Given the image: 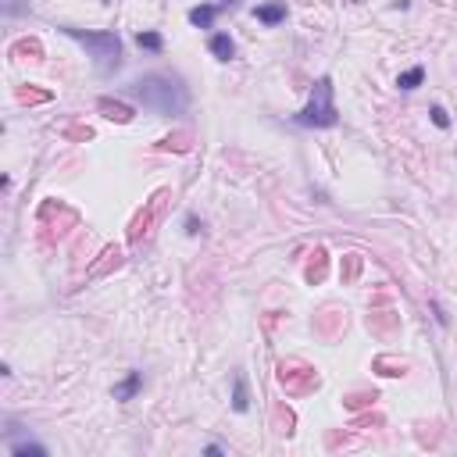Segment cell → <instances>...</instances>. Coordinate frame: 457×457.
Masks as SVG:
<instances>
[{"instance_id":"ffe728a7","label":"cell","mask_w":457,"mask_h":457,"mask_svg":"<svg viewBox=\"0 0 457 457\" xmlns=\"http://www.w3.org/2000/svg\"><path fill=\"white\" fill-rule=\"evenodd\" d=\"M18 11H26L22 4H18V0H4V14L11 18V14H18Z\"/></svg>"},{"instance_id":"ba28073f","label":"cell","mask_w":457,"mask_h":457,"mask_svg":"<svg viewBox=\"0 0 457 457\" xmlns=\"http://www.w3.org/2000/svg\"><path fill=\"white\" fill-rule=\"evenodd\" d=\"M8 454L11 457H47V447L36 440H14V436H8Z\"/></svg>"},{"instance_id":"44dd1931","label":"cell","mask_w":457,"mask_h":457,"mask_svg":"<svg viewBox=\"0 0 457 457\" xmlns=\"http://www.w3.org/2000/svg\"><path fill=\"white\" fill-rule=\"evenodd\" d=\"M204 454H207V457H218V454H225V447H218V443H207V447H204Z\"/></svg>"},{"instance_id":"8fae6325","label":"cell","mask_w":457,"mask_h":457,"mask_svg":"<svg viewBox=\"0 0 457 457\" xmlns=\"http://www.w3.org/2000/svg\"><path fill=\"white\" fill-rule=\"evenodd\" d=\"M207 47H211V54H215L218 61H233V57H236V43H233V36H228V32H215Z\"/></svg>"},{"instance_id":"277c9868","label":"cell","mask_w":457,"mask_h":457,"mask_svg":"<svg viewBox=\"0 0 457 457\" xmlns=\"http://www.w3.org/2000/svg\"><path fill=\"white\" fill-rule=\"evenodd\" d=\"M279 382L286 393H293V397H300V393H311V389H318V371L315 368H304L297 361H282L279 364Z\"/></svg>"},{"instance_id":"5b68a950","label":"cell","mask_w":457,"mask_h":457,"mask_svg":"<svg viewBox=\"0 0 457 457\" xmlns=\"http://www.w3.org/2000/svg\"><path fill=\"white\" fill-rule=\"evenodd\" d=\"M164 200H168V190H161V193H154V200L147 204V207H143V211L136 215V222L129 225V240L133 243H139L143 236H147L150 233V225L157 222V215H161V207H164Z\"/></svg>"},{"instance_id":"2e32d148","label":"cell","mask_w":457,"mask_h":457,"mask_svg":"<svg viewBox=\"0 0 457 457\" xmlns=\"http://www.w3.org/2000/svg\"><path fill=\"white\" fill-rule=\"evenodd\" d=\"M322 275H325V254L318 251V254H315V261H311V268H307V279H311V282H318Z\"/></svg>"},{"instance_id":"7a4b0ae2","label":"cell","mask_w":457,"mask_h":457,"mask_svg":"<svg viewBox=\"0 0 457 457\" xmlns=\"http://www.w3.org/2000/svg\"><path fill=\"white\" fill-rule=\"evenodd\" d=\"M300 129H336L340 126V111H336V97H332V79L322 75L311 86V100L304 104V111L293 115Z\"/></svg>"},{"instance_id":"30bf717a","label":"cell","mask_w":457,"mask_h":457,"mask_svg":"<svg viewBox=\"0 0 457 457\" xmlns=\"http://www.w3.org/2000/svg\"><path fill=\"white\" fill-rule=\"evenodd\" d=\"M139 389H143V371H129V376L115 386V400L126 404V400H133V397H136Z\"/></svg>"},{"instance_id":"7402d4cb","label":"cell","mask_w":457,"mask_h":457,"mask_svg":"<svg viewBox=\"0 0 457 457\" xmlns=\"http://www.w3.org/2000/svg\"><path fill=\"white\" fill-rule=\"evenodd\" d=\"M240 8V0H222V11H236Z\"/></svg>"},{"instance_id":"5bb4252c","label":"cell","mask_w":457,"mask_h":457,"mask_svg":"<svg viewBox=\"0 0 457 457\" xmlns=\"http://www.w3.org/2000/svg\"><path fill=\"white\" fill-rule=\"evenodd\" d=\"M136 47L139 50H154V54H161L164 50V39H161V32H136Z\"/></svg>"},{"instance_id":"ac0fdd59","label":"cell","mask_w":457,"mask_h":457,"mask_svg":"<svg viewBox=\"0 0 457 457\" xmlns=\"http://www.w3.org/2000/svg\"><path fill=\"white\" fill-rule=\"evenodd\" d=\"M186 233H190V236H200V233H204V225L197 222V215H190V218H186Z\"/></svg>"},{"instance_id":"4fadbf2b","label":"cell","mask_w":457,"mask_h":457,"mask_svg":"<svg viewBox=\"0 0 457 457\" xmlns=\"http://www.w3.org/2000/svg\"><path fill=\"white\" fill-rule=\"evenodd\" d=\"M246 407H251V397H246V379L236 376V386H233V411H236V414H246Z\"/></svg>"},{"instance_id":"52a82bcc","label":"cell","mask_w":457,"mask_h":457,"mask_svg":"<svg viewBox=\"0 0 457 457\" xmlns=\"http://www.w3.org/2000/svg\"><path fill=\"white\" fill-rule=\"evenodd\" d=\"M286 0H272V4H257L254 8V18L261 26H268V29H275V26H282L286 22Z\"/></svg>"},{"instance_id":"3957f363","label":"cell","mask_w":457,"mask_h":457,"mask_svg":"<svg viewBox=\"0 0 457 457\" xmlns=\"http://www.w3.org/2000/svg\"><path fill=\"white\" fill-rule=\"evenodd\" d=\"M61 32L86 47L104 75L118 72V65H121V39H118V32H90V29H75V26H61Z\"/></svg>"},{"instance_id":"8992f818","label":"cell","mask_w":457,"mask_h":457,"mask_svg":"<svg viewBox=\"0 0 457 457\" xmlns=\"http://www.w3.org/2000/svg\"><path fill=\"white\" fill-rule=\"evenodd\" d=\"M97 111H100L104 118L118 121V126H129V121H133V108H129V104L111 100V97H100V100H97Z\"/></svg>"},{"instance_id":"d6986e66","label":"cell","mask_w":457,"mask_h":457,"mask_svg":"<svg viewBox=\"0 0 457 457\" xmlns=\"http://www.w3.org/2000/svg\"><path fill=\"white\" fill-rule=\"evenodd\" d=\"M47 97H50V93H32V90H22V93H18V100H26V104H29V100H47Z\"/></svg>"},{"instance_id":"7c38bea8","label":"cell","mask_w":457,"mask_h":457,"mask_svg":"<svg viewBox=\"0 0 457 457\" xmlns=\"http://www.w3.org/2000/svg\"><path fill=\"white\" fill-rule=\"evenodd\" d=\"M422 82H425V68H422V65H414V68H407V72H400V75H397V86H400L404 93L418 90Z\"/></svg>"},{"instance_id":"6da1fadb","label":"cell","mask_w":457,"mask_h":457,"mask_svg":"<svg viewBox=\"0 0 457 457\" xmlns=\"http://www.w3.org/2000/svg\"><path fill=\"white\" fill-rule=\"evenodd\" d=\"M133 93L143 108L161 115V118H179L190 108V86H186L179 75H168V72H150V75L136 79Z\"/></svg>"},{"instance_id":"9a60e30c","label":"cell","mask_w":457,"mask_h":457,"mask_svg":"<svg viewBox=\"0 0 457 457\" xmlns=\"http://www.w3.org/2000/svg\"><path fill=\"white\" fill-rule=\"evenodd\" d=\"M157 147H161V150H172V147H175V150H190V133H179L175 139H172V136H164Z\"/></svg>"},{"instance_id":"e0dca14e","label":"cell","mask_w":457,"mask_h":457,"mask_svg":"<svg viewBox=\"0 0 457 457\" xmlns=\"http://www.w3.org/2000/svg\"><path fill=\"white\" fill-rule=\"evenodd\" d=\"M429 115H432V126H436V129H450V115L440 108V104H436V108H432Z\"/></svg>"},{"instance_id":"9c48e42d","label":"cell","mask_w":457,"mask_h":457,"mask_svg":"<svg viewBox=\"0 0 457 457\" xmlns=\"http://www.w3.org/2000/svg\"><path fill=\"white\" fill-rule=\"evenodd\" d=\"M218 14H222V4H197V8H190V26L211 29Z\"/></svg>"}]
</instances>
